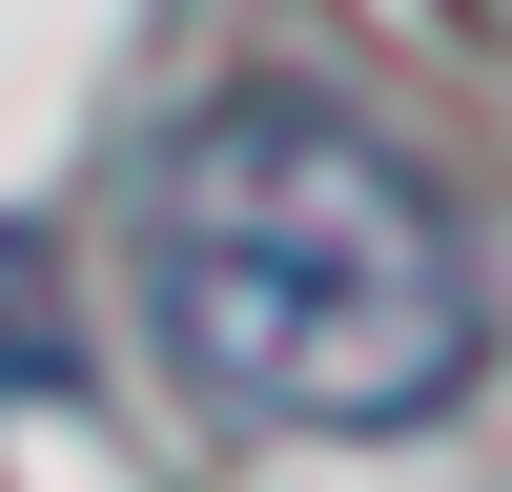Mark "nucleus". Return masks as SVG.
Instances as JSON below:
<instances>
[{
    "mask_svg": "<svg viewBox=\"0 0 512 492\" xmlns=\"http://www.w3.org/2000/svg\"><path fill=\"white\" fill-rule=\"evenodd\" d=\"M0 369H21V390H62V328H41V267H21V246H0Z\"/></svg>",
    "mask_w": 512,
    "mask_h": 492,
    "instance_id": "obj_2",
    "label": "nucleus"
},
{
    "mask_svg": "<svg viewBox=\"0 0 512 492\" xmlns=\"http://www.w3.org/2000/svg\"><path fill=\"white\" fill-rule=\"evenodd\" d=\"M144 328L226 431H431L492 369V267L390 123L246 82L144 164Z\"/></svg>",
    "mask_w": 512,
    "mask_h": 492,
    "instance_id": "obj_1",
    "label": "nucleus"
}]
</instances>
